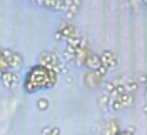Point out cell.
<instances>
[{"label": "cell", "mask_w": 147, "mask_h": 135, "mask_svg": "<svg viewBox=\"0 0 147 135\" xmlns=\"http://www.w3.org/2000/svg\"><path fill=\"white\" fill-rule=\"evenodd\" d=\"M83 83L89 88H98L100 86H103V77L98 76L96 71H90L89 70L83 76Z\"/></svg>", "instance_id": "6da1fadb"}, {"label": "cell", "mask_w": 147, "mask_h": 135, "mask_svg": "<svg viewBox=\"0 0 147 135\" xmlns=\"http://www.w3.org/2000/svg\"><path fill=\"white\" fill-rule=\"evenodd\" d=\"M57 30L60 31V34H61L63 40H67L69 37H71V36H74V34H77V33H79L77 27H76L73 23L66 21V20L60 21V24H59V29H57Z\"/></svg>", "instance_id": "7a4b0ae2"}, {"label": "cell", "mask_w": 147, "mask_h": 135, "mask_svg": "<svg viewBox=\"0 0 147 135\" xmlns=\"http://www.w3.org/2000/svg\"><path fill=\"white\" fill-rule=\"evenodd\" d=\"M100 61H101V65H104L107 70H113V68H116V65H117V57H116V54L113 53V51H110V50H104V51H101V54H100Z\"/></svg>", "instance_id": "3957f363"}, {"label": "cell", "mask_w": 147, "mask_h": 135, "mask_svg": "<svg viewBox=\"0 0 147 135\" xmlns=\"http://www.w3.org/2000/svg\"><path fill=\"white\" fill-rule=\"evenodd\" d=\"M0 81L3 83L4 87H7V88H13V87H16V86L19 84L20 78H19V74H17L16 71H13V70H7V71L3 73Z\"/></svg>", "instance_id": "277c9868"}, {"label": "cell", "mask_w": 147, "mask_h": 135, "mask_svg": "<svg viewBox=\"0 0 147 135\" xmlns=\"http://www.w3.org/2000/svg\"><path fill=\"white\" fill-rule=\"evenodd\" d=\"M84 67H87L90 71H96L98 67H101V61H100V54L92 51L86 60H84Z\"/></svg>", "instance_id": "5b68a950"}, {"label": "cell", "mask_w": 147, "mask_h": 135, "mask_svg": "<svg viewBox=\"0 0 147 135\" xmlns=\"http://www.w3.org/2000/svg\"><path fill=\"white\" fill-rule=\"evenodd\" d=\"M119 131H120V124L116 118H113L104 124V127L101 128V135H116Z\"/></svg>", "instance_id": "8992f818"}, {"label": "cell", "mask_w": 147, "mask_h": 135, "mask_svg": "<svg viewBox=\"0 0 147 135\" xmlns=\"http://www.w3.org/2000/svg\"><path fill=\"white\" fill-rule=\"evenodd\" d=\"M9 61V67H10V70H17V68H20L22 65H23V55L20 54V53H17V51H13V54H11V57L7 60Z\"/></svg>", "instance_id": "52a82bcc"}, {"label": "cell", "mask_w": 147, "mask_h": 135, "mask_svg": "<svg viewBox=\"0 0 147 135\" xmlns=\"http://www.w3.org/2000/svg\"><path fill=\"white\" fill-rule=\"evenodd\" d=\"M120 102H121V107H131L134 102V95L126 91L120 95Z\"/></svg>", "instance_id": "ba28073f"}, {"label": "cell", "mask_w": 147, "mask_h": 135, "mask_svg": "<svg viewBox=\"0 0 147 135\" xmlns=\"http://www.w3.org/2000/svg\"><path fill=\"white\" fill-rule=\"evenodd\" d=\"M82 36L77 33V34H74V36H71V37H69L66 41H67V44L66 45H70V47H73V48H79V45H80V43H82Z\"/></svg>", "instance_id": "9c48e42d"}, {"label": "cell", "mask_w": 147, "mask_h": 135, "mask_svg": "<svg viewBox=\"0 0 147 135\" xmlns=\"http://www.w3.org/2000/svg\"><path fill=\"white\" fill-rule=\"evenodd\" d=\"M23 87H24V91H26V92H29V94H33V92H36V91L40 90L34 83H32V81H30V80H27V78H24Z\"/></svg>", "instance_id": "30bf717a"}, {"label": "cell", "mask_w": 147, "mask_h": 135, "mask_svg": "<svg viewBox=\"0 0 147 135\" xmlns=\"http://www.w3.org/2000/svg\"><path fill=\"white\" fill-rule=\"evenodd\" d=\"M109 107L111 108V111H119L121 108V102H120V95L119 97H110L109 101Z\"/></svg>", "instance_id": "8fae6325"}, {"label": "cell", "mask_w": 147, "mask_h": 135, "mask_svg": "<svg viewBox=\"0 0 147 135\" xmlns=\"http://www.w3.org/2000/svg\"><path fill=\"white\" fill-rule=\"evenodd\" d=\"M77 11H79L77 7H74V6H67V9L64 10V17H66L67 20H71V19H74V17L77 16Z\"/></svg>", "instance_id": "7c38bea8"}, {"label": "cell", "mask_w": 147, "mask_h": 135, "mask_svg": "<svg viewBox=\"0 0 147 135\" xmlns=\"http://www.w3.org/2000/svg\"><path fill=\"white\" fill-rule=\"evenodd\" d=\"M137 87H139V81H136V80H133V78H129L127 83L124 84L126 91H127V92H131V94L137 90Z\"/></svg>", "instance_id": "4fadbf2b"}, {"label": "cell", "mask_w": 147, "mask_h": 135, "mask_svg": "<svg viewBox=\"0 0 147 135\" xmlns=\"http://www.w3.org/2000/svg\"><path fill=\"white\" fill-rule=\"evenodd\" d=\"M76 57V48L70 47V45H66V50H64V58L67 61H73Z\"/></svg>", "instance_id": "5bb4252c"}, {"label": "cell", "mask_w": 147, "mask_h": 135, "mask_svg": "<svg viewBox=\"0 0 147 135\" xmlns=\"http://www.w3.org/2000/svg\"><path fill=\"white\" fill-rule=\"evenodd\" d=\"M37 110L39 111H46L47 108H49V105H50V102H49V100L47 98H45V97H42V98H39L37 100Z\"/></svg>", "instance_id": "9a60e30c"}, {"label": "cell", "mask_w": 147, "mask_h": 135, "mask_svg": "<svg viewBox=\"0 0 147 135\" xmlns=\"http://www.w3.org/2000/svg\"><path fill=\"white\" fill-rule=\"evenodd\" d=\"M67 9V3L66 1H61V0H56V3H54V11H63L64 13V10Z\"/></svg>", "instance_id": "2e32d148"}, {"label": "cell", "mask_w": 147, "mask_h": 135, "mask_svg": "<svg viewBox=\"0 0 147 135\" xmlns=\"http://www.w3.org/2000/svg\"><path fill=\"white\" fill-rule=\"evenodd\" d=\"M103 88H104V92L106 94H111L113 91H114V88H116V83H113V81H106L104 84H103Z\"/></svg>", "instance_id": "e0dca14e"}, {"label": "cell", "mask_w": 147, "mask_h": 135, "mask_svg": "<svg viewBox=\"0 0 147 135\" xmlns=\"http://www.w3.org/2000/svg\"><path fill=\"white\" fill-rule=\"evenodd\" d=\"M109 101H110V95H109V94H106V92H103V94L100 95V98H98V104H100L101 107L109 105Z\"/></svg>", "instance_id": "ac0fdd59"}, {"label": "cell", "mask_w": 147, "mask_h": 135, "mask_svg": "<svg viewBox=\"0 0 147 135\" xmlns=\"http://www.w3.org/2000/svg\"><path fill=\"white\" fill-rule=\"evenodd\" d=\"M7 70H10V67H9V61L6 60V58H0V71L1 73H4V71H7Z\"/></svg>", "instance_id": "d6986e66"}, {"label": "cell", "mask_w": 147, "mask_h": 135, "mask_svg": "<svg viewBox=\"0 0 147 135\" xmlns=\"http://www.w3.org/2000/svg\"><path fill=\"white\" fill-rule=\"evenodd\" d=\"M11 54H13V50H10V48H1V57L3 58L9 60L11 57Z\"/></svg>", "instance_id": "ffe728a7"}, {"label": "cell", "mask_w": 147, "mask_h": 135, "mask_svg": "<svg viewBox=\"0 0 147 135\" xmlns=\"http://www.w3.org/2000/svg\"><path fill=\"white\" fill-rule=\"evenodd\" d=\"M114 91H116V94H117V95H121L123 92H126L124 84H117V83H116V88H114Z\"/></svg>", "instance_id": "44dd1931"}, {"label": "cell", "mask_w": 147, "mask_h": 135, "mask_svg": "<svg viewBox=\"0 0 147 135\" xmlns=\"http://www.w3.org/2000/svg\"><path fill=\"white\" fill-rule=\"evenodd\" d=\"M82 3H83V0H69L67 1V6H74V7L80 9L82 7Z\"/></svg>", "instance_id": "7402d4cb"}, {"label": "cell", "mask_w": 147, "mask_h": 135, "mask_svg": "<svg viewBox=\"0 0 147 135\" xmlns=\"http://www.w3.org/2000/svg\"><path fill=\"white\" fill-rule=\"evenodd\" d=\"M54 3H56V0H43V6L46 9H50V10L54 9Z\"/></svg>", "instance_id": "603a6c76"}, {"label": "cell", "mask_w": 147, "mask_h": 135, "mask_svg": "<svg viewBox=\"0 0 147 135\" xmlns=\"http://www.w3.org/2000/svg\"><path fill=\"white\" fill-rule=\"evenodd\" d=\"M107 71H109V70H107V68H106L104 65H101V67H98L97 70H96V73H97L98 76H101V77H104V76L107 74Z\"/></svg>", "instance_id": "cb8c5ba5"}, {"label": "cell", "mask_w": 147, "mask_h": 135, "mask_svg": "<svg viewBox=\"0 0 147 135\" xmlns=\"http://www.w3.org/2000/svg\"><path fill=\"white\" fill-rule=\"evenodd\" d=\"M49 135H60V128L59 127H51Z\"/></svg>", "instance_id": "d4e9b609"}, {"label": "cell", "mask_w": 147, "mask_h": 135, "mask_svg": "<svg viewBox=\"0 0 147 135\" xmlns=\"http://www.w3.org/2000/svg\"><path fill=\"white\" fill-rule=\"evenodd\" d=\"M54 40H56V41H61V40H63V37H61V34H60L59 30L54 31Z\"/></svg>", "instance_id": "484cf974"}, {"label": "cell", "mask_w": 147, "mask_h": 135, "mask_svg": "<svg viewBox=\"0 0 147 135\" xmlns=\"http://www.w3.org/2000/svg\"><path fill=\"white\" fill-rule=\"evenodd\" d=\"M116 135H134V134H133V132H130L129 130H123V131L120 130V131H119Z\"/></svg>", "instance_id": "4316f807"}, {"label": "cell", "mask_w": 147, "mask_h": 135, "mask_svg": "<svg viewBox=\"0 0 147 135\" xmlns=\"http://www.w3.org/2000/svg\"><path fill=\"white\" fill-rule=\"evenodd\" d=\"M139 81H140L142 84H147V74H142L140 78H139Z\"/></svg>", "instance_id": "83f0119b"}, {"label": "cell", "mask_w": 147, "mask_h": 135, "mask_svg": "<svg viewBox=\"0 0 147 135\" xmlns=\"http://www.w3.org/2000/svg\"><path fill=\"white\" fill-rule=\"evenodd\" d=\"M50 128H51V127H45V128L42 130V134H43V135H49Z\"/></svg>", "instance_id": "f1b7e54d"}, {"label": "cell", "mask_w": 147, "mask_h": 135, "mask_svg": "<svg viewBox=\"0 0 147 135\" xmlns=\"http://www.w3.org/2000/svg\"><path fill=\"white\" fill-rule=\"evenodd\" d=\"M73 81V78H71V76H67V83H71Z\"/></svg>", "instance_id": "f546056e"}, {"label": "cell", "mask_w": 147, "mask_h": 135, "mask_svg": "<svg viewBox=\"0 0 147 135\" xmlns=\"http://www.w3.org/2000/svg\"><path fill=\"white\" fill-rule=\"evenodd\" d=\"M143 111H144V112H146V114H147V104H146V105H144V107H143Z\"/></svg>", "instance_id": "4dcf8cb0"}, {"label": "cell", "mask_w": 147, "mask_h": 135, "mask_svg": "<svg viewBox=\"0 0 147 135\" xmlns=\"http://www.w3.org/2000/svg\"><path fill=\"white\" fill-rule=\"evenodd\" d=\"M143 3H144V4H147V0H143Z\"/></svg>", "instance_id": "1f68e13d"}, {"label": "cell", "mask_w": 147, "mask_h": 135, "mask_svg": "<svg viewBox=\"0 0 147 135\" xmlns=\"http://www.w3.org/2000/svg\"><path fill=\"white\" fill-rule=\"evenodd\" d=\"M1 76H3V73H1V71H0V78H1Z\"/></svg>", "instance_id": "d6a6232c"}]
</instances>
